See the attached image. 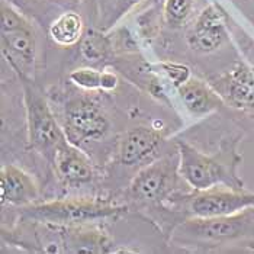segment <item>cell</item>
I'll return each mask as SVG.
<instances>
[{
	"label": "cell",
	"instance_id": "cell-7",
	"mask_svg": "<svg viewBox=\"0 0 254 254\" xmlns=\"http://www.w3.org/2000/svg\"><path fill=\"white\" fill-rule=\"evenodd\" d=\"M180 160L179 153L166 156L142 167L128 186V196L138 203L161 205L180 189Z\"/></svg>",
	"mask_w": 254,
	"mask_h": 254
},
{
	"label": "cell",
	"instance_id": "cell-20",
	"mask_svg": "<svg viewBox=\"0 0 254 254\" xmlns=\"http://www.w3.org/2000/svg\"><path fill=\"white\" fill-rule=\"evenodd\" d=\"M160 67L163 68V71L167 74V77L170 78V81L173 83L175 87L182 86L186 80L192 77L190 76V70L189 67L183 65V64H177V63H161Z\"/></svg>",
	"mask_w": 254,
	"mask_h": 254
},
{
	"label": "cell",
	"instance_id": "cell-8",
	"mask_svg": "<svg viewBox=\"0 0 254 254\" xmlns=\"http://www.w3.org/2000/svg\"><path fill=\"white\" fill-rule=\"evenodd\" d=\"M61 127L67 139L80 147L87 141L105 137L109 132L111 121L96 99L80 95L65 103Z\"/></svg>",
	"mask_w": 254,
	"mask_h": 254
},
{
	"label": "cell",
	"instance_id": "cell-1",
	"mask_svg": "<svg viewBox=\"0 0 254 254\" xmlns=\"http://www.w3.org/2000/svg\"><path fill=\"white\" fill-rule=\"evenodd\" d=\"M241 135H228L219 142V150L208 154L196 148L189 141L177 139L176 148L180 160V175L190 189L231 188L244 189L238 176L241 156L237 150Z\"/></svg>",
	"mask_w": 254,
	"mask_h": 254
},
{
	"label": "cell",
	"instance_id": "cell-9",
	"mask_svg": "<svg viewBox=\"0 0 254 254\" xmlns=\"http://www.w3.org/2000/svg\"><path fill=\"white\" fill-rule=\"evenodd\" d=\"M209 83L227 106L254 118V65L238 61Z\"/></svg>",
	"mask_w": 254,
	"mask_h": 254
},
{
	"label": "cell",
	"instance_id": "cell-11",
	"mask_svg": "<svg viewBox=\"0 0 254 254\" xmlns=\"http://www.w3.org/2000/svg\"><path fill=\"white\" fill-rule=\"evenodd\" d=\"M56 176L67 186H80L93 180L95 169L90 158L86 156L80 147L70 142L67 138L63 139L56 148L51 160Z\"/></svg>",
	"mask_w": 254,
	"mask_h": 254
},
{
	"label": "cell",
	"instance_id": "cell-12",
	"mask_svg": "<svg viewBox=\"0 0 254 254\" xmlns=\"http://www.w3.org/2000/svg\"><path fill=\"white\" fill-rule=\"evenodd\" d=\"M164 141V131L153 127L128 129L119 141L118 160L122 166L135 167L151 157Z\"/></svg>",
	"mask_w": 254,
	"mask_h": 254
},
{
	"label": "cell",
	"instance_id": "cell-5",
	"mask_svg": "<svg viewBox=\"0 0 254 254\" xmlns=\"http://www.w3.org/2000/svg\"><path fill=\"white\" fill-rule=\"evenodd\" d=\"M0 42L3 57L18 77L34 80L37 61L35 29L6 0H1L0 4Z\"/></svg>",
	"mask_w": 254,
	"mask_h": 254
},
{
	"label": "cell",
	"instance_id": "cell-6",
	"mask_svg": "<svg viewBox=\"0 0 254 254\" xmlns=\"http://www.w3.org/2000/svg\"><path fill=\"white\" fill-rule=\"evenodd\" d=\"M23 105L26 112V129L29 147L53 160L56 148L65 139L63 127L56 119L48 102L32 78H22Z\"/></svg>",
	"mask_w": 254,
	"mask_h": 254
},
{
	"label": "cell",
	"instance_id": "cell-14",
	"mask_svg": "<svg viewBox=\"0 0 254 254\" xmlns=\"http://www.w3.org/2000/svg\"><path fill=\"white\" fill-rule=\"evenodd\" d=\"M177 95L188 112L195 118H203L225 106L211 83L190 77L177 87Z\"/></svg>",
	"mask_w": 254,
	"mask_h": 254
},
{
	"label": "cell",
	"instance_id": "cell-17",
	"mask_svg": "<svg viewBox=\"0 0 254 254\" xmlns=\"http://www.w3.org/2000/svg\"><path fill=\"white\" fill-rule=\"evenodd\" d=\"M81 57L89 63H99L108 59L112 51V42L102 31L87 29L78 42Z\"/></svg>",
	"mask_w": 254,
	"mask_h": 254
},
{
	"label": "cell",
	"instance_id": "cell-13",
	"mask_svg": "<svg viewBox=\"0 0 254 254\" xmlns=\"http://www.w3.org/2000/svg\"><path fill=\"white\" fill-rule=\"evenodd\" d=\"M39 197L35 179L15 164H6L0 172V202L9 206H28Z\"/></svg>",
	"mask_w": 254,
	"mask_h": 254
},
{
	"label": "cell",
	"instance_id": "cell-22",
	"mask_svg": "<svg viewBox=\"0 0 254 254\" xmlns=\"http://www.w3.org/2000/svg\"><path fill=\"white\" fill-rule=\"evenodd\" d=\"M241 247L246 249V250H249V252H254V240H249V241L243 243Z\"/></svg>",
	"mask_w": 254,
	"mask_h": 254
},
{
	"label": "cell",
	"instance_id": "cell-10",
	"mask_svg": "<svg viewBox=\"0 0 254 254\" xmlns=\"http://www.w3.org/2000/svg\"><path fill=\"white\" fill-rule=\"evenodd\" d=\"M228 38L224 16L216 4H208L196 16L188 34L189 47L200 54L215 53Z\"/></svg>",
	"mask_w": 254,
	"mask_h": 254
},
{
	"label": "cell",
	"instance_id": "cell-4",
	"mask_svg": "<svg viewBox=\"0 0 254 254\" xmlns=\"http://www.w3.org/2000/svg\"><path fill=\"white\" fill-rule=\"evenodd\" d=\"M254 206V192L231 188L179 190L164 203V208L186 218H215L238 214Z\"/></svg>",
	"mask_w": 254,
	"mask_h": 254
},
{
	"label": "cell",
	"instance_id": "cell-16",
	"mask_svg": "<svg viewBox=\"0 0 254 254\" xmlns=\"http://www.w3.org/2000/svg\"><path fill=\"white\" fill-rule=\"evenodd\" d=\"M84 22L77 12H64L51 22L48 34L54 44L60 47H71L80 42L84 35Z\"/></svg>",
	"mask_w": 254,
	"mask_h": 254
},
{
	"label": "cell",
	"instance_id": "cell-2",
	"mask_svg": "<svg viewBox=\"0 0 254 254\" xmlns=\"http://www.w3.org/2000/svg\"><path fill=\"white\" fill-rule=\"evenodd\" d=\"M172 240L206 247L241 246L254 240V206L234 215L186 218L172 231Z\"/></svg>",
	"mask_w": 254,
	"mask_h": 254
},
{
	"label": "cell",
	"instance_id": "cell-19",
	"mask_svg": "<svg viewBox=\"0 0 254 254\" xmlns=\"http://www.w3.org/2000/svg\"><path fill=\"white\" fill-rule=\"evenodd\" d=\"M70 81L83 90L87 92H95L102 90V80H103V71H99L96 68L90 67H83L76 68L68 74Z\"/></svg>",
	"mask_w": 254,
	"mask_h": 254
},
{
	"label": "cell",
	"instance_id": "cell-3",
	"mask_svg": "<svg viewBox=\"0 0 254 254\" xmlns=\"http://www.w3.org/2000/svg\"><path fill=\"white\" fill-rule=\"evenodd\" d=\"M127 212V206L90 197H70L50 202H35L20 209L22 221L50 224L57 227H76L98 224Z\"/></svg>",
	"mask_w": 254,
	"mask_h": 254
},
{
	"label": "cell",
	"instance_id": "cell-15",
	"mask_svg": "<svg viewBox=\"0 0 254 254\" xmlns=\"http://www.w3.org/2000/svg\"><path fill=\"white\" fill-rule=\"evenodd\" d=\"M65 253H109L112 241L96 224L61 227Z\"/></svg>",
	"mask_w": 254,
	"mask_h": 254
},
{
	"label": "cell",
	"instance_id": "cell-18",
	"mask_svg": "<svg viewBox=\"0 0 254 254\" xmlns=\"http://www.w3.org/2000/svg\"><path fill=\"white\" fill-rule=\"evenodd\" d=\"M195 0H164L163 16L169 28L179 29L188 23L193 13Z\"/></svg>",
	"mask_w": 254,
	"mask_h": 254
},
{
	"label": "cell",
	"instance_id": "cell-21",
	"mask_svg": "<svg viewBox=\"0 0 254 254\" xmlns=\"http://www.w3.org/2000/svg\"><path fill=\"white\" fill-rule=\"evenodd\" d=\"M144 0H115V4L109 10V16L106 19V28H111L118 20L122 19L128 12H131L135 6L142 3Z\"/></svg>",
	"mask_w": 254,
	"mask_h": 254
}]
</instances>
